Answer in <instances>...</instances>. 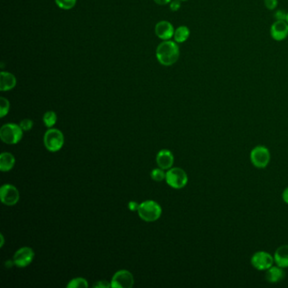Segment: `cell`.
<instances>
[{
	"label": "cell",
	"mask_w": 288,
	"mask_h": 288,
	"mask_svg": "<svg viewBox=\"0 0 288 288\" xmlns=\"http://www.w3.org/2000/svg\"><path fill=\"white\" fill-rule=\"evenodd\" d=\"M140 204H137L136 202H131L128 203V209L131 210L132 212L134 210H138L139 209Z\"/></svg>",
	"instance_id": "cell-29"
},
{
	"label": "cell",
	"mask_w": 288,
	"mask_h": 288,
	"mask_svg": "<svg viewBox=\"0 0 288 288\" xmlns=\"http://www.w3.org/2000/svg\"><path fill=\"white\" fill-rule=\"evenodd\" d=\"M180 1H181V2H182V1H188V0H180Z\"/></svg>",
	"instance_id": "cell-34"
},
{
	"label": "cell",
	"mask_w": 288,
	"mask_h": 288,
	"mask_svg": "<svg viewBox=\"0 0 288 288\" xmlns=\"http://www.w3.org/2000/svg\"><path fill=\"white\" fill-rule=\"evenodd\" d=\"M264 6L269 10H274L278 8V0H264Z\"/></svg>",
	"instance_id": "cell-25"
},
{
	"label": "cell",
	"mask_w": 288,
	"mask_h": 288,
	"mask_svg": "<svg viewBox=\"0 0 288 288\" xmlns=\"http://www.w3.org/2000/svg\"><path fill=\"white\" fill-rule=\"evenodd\" d=\"M156 55L160 64L171 66L176 64L180 58V48L176 42L166 40L159 44Z\"/></svg>",
	"instance_id": "cell-1"
},
{
	"label": "cell",
	"mask_w": 288,
	"mask_h": 288,
	"mask_svg": "<svg viewBox=\"0 0 288 288\" xmlns=\"http://www.w3.org/2000/svg\"><path fill=\"white\" fill-rule=\"evenodd\" d=\"M57 122V115L54 111L46 112L44 116V124L46 125L48 128H51Z\"/></svg>",
	"instance_id": "cell-19"
},
{
	"label": "cell",
	"mask_w": 288,
	"mask_h": 288,
	"mask_svg": "<svg viewBox=\"0 0 288 288\" xmlns=\"http://www.w3.org/2000/svg\"><path fill=\"white\" fill-rule=\"evenodd\" d=\"M286 14L284 10H278L274 13V18L276 20H286Z\"/></svg>",
	"instance_id": "cell-28"
},
{
	"label": "cell",
	"mask_w": 288,
	"mask_h": 288,
	"mask_svg": "<svg viewBox=\"0 0 288 288\" xmlns=\"http://www.w3.org/2000/svg\"><path fill=\"white\" fill-rule=\"evenodd\" d=\"M286 273L282 267L272 266L267 270L266 279L270 283L280 282L285 278Z\"/></svg>",
	"instance_id": "cell-15"
},
{
	"label": "cell",
	"mask_w": 288,
	"mask_h": 288,
	"mask_svg": "<svg viewBox=\"0 0 288 288\" xmlns=\"http://www.w3.org/2000/svg\"><path fill=\"white\" fill-rule=\"evenodd\" d=\"M133 274L125 270L116 272L111 280L112 288H131L134 286Z\"/></svg>",
	"instance_id": "cell-8"
},
{
	"label": "cell",
	"mask_w": 288,
	"mask_h": 288,
	"mask_svg": "<svg viewBox=\"0 0 288 288\" xmlns=\"http://www.w3.org/2000/svg\"><path fill=\"white\" fill-rule=\"evenodd\" d=\"M282 198L284 202L288 204V187L285 188V190L283 191Z\"/></svg>",
	"instance_id": "cell-31"
},
{
	"label": "cell",
	"mask_w": 288,
	"mask_h": 288,
	"mask_svg": "<svg viewBox=\"0 0 288 288\" xmlns=\"http://www.w3.org/2000/svg\"><path fill=\"white\" fill-rule=\"evenodd\" d=\"M16 164V158L10 152H4L0 156V170L2 172L10 171Z\"/></svg>",
	"instance_id": "cell-17"
},
{
	"label": "cell",
	"mask_w": 288,
	"mask_h": 288,
	"mask_svg": "<svg viewBox=\"0 0 288 288\" xmlns=\"http://www.w3.org/2000/svg\"><path fill=\"white\" fill-rule=\"evenodd\" d=\"M170 4V10L174 12L178 10L181 8V1L180 0H172Z\"/></svg>",
	"instance_id": "cell-26"
},
{
	"label": "cell",
	"mask_w": 288,
	"mask_h": 288,
	"mask_svg": "<svg viewBox=\"0 0 288 288\" xmlns=\"http://www.w3.org/2000/svg\"><path fill=\"white\" fill-rule=\"evenodd\" d=\"M16 86V78L13 74L2 71L0 73V90L8 92Z\"/></svg>",
	"instance_id": "cell-14"
},
{
	"label": "cell",
	"mask_w": 288,
	"mask_h": 288,
	"mask_svg": "<svg viewBox=\"0 0 288 288\" xmlns=\"http://www.w3.org/2000/svg\"><path fill=\"white\" fill-rule=\"evenodd\" d=\"M140 218L147 222H152L158 220L162 215L160 204L153 200H147L140 204L138 209Z\"/></svg>",
	"instance_id": "cell-2"
},
{
	"label": "cell",
	"mask_w": 288,
	"mask_h": 288,
	"mask_svg": "<svg viewBox=\"0 0 288 288\" xmlns=\"http://www.w3.org/2000/svg\"><path fill=\"white\" fill-rule=\"evenodd\" d=\"M0 238H1V244H0V247L2 248L4 246V238L3 234L0 235Z\"/></svg>",
	"instance_id": "cell-32"
},
{
	"label": "cell",
	"mask_w": 288,
	"mask_h": 288,
	"mask_svg": "<svg viewBox=\"0 0 288 288\" xmlns=\"http://www.w3.org/2000/svg\"><path fill=\"white\" fill-rule=\"evenodd\" d=\"M166 181L169 186L176 190L184 188L188 184V175L184 170L180 168H170L166 172Z\"/></svg>",
	"instance_id": "cell-5"
},
{
	"label": "cell",
	"mask_w": 288,
	"mask_h": 288,
	"mask_svg": "<svg viewBox=\"0 0 288 288\" xmlns=\"http://www.w3.org/2000/svg\"><path fill=\"white\" fill-rule=\"evenodd\" d=\"M93 288H112L111 283H109L106 280H99L98 282L93 285Z\"/></svg>",
	"instance_id": "cell-27"
},
{
	"label": "cell",
	"mask_w": 288,
	"mask_h": 288,
	"mask_svg": "<svg viewBox=\"0 0 288 288\" xmlns=\"http://www.w3.org/2000/svg\"><path fill=\"white\" fill-rule=\"evenodd\" d=\"M152 178L158 182H160L162 180H166V172H164V169H154L150 174Z\"/></svg>",
	"instance_id": "cell-23"
},
{
	"label": "cell",
	"mask_w": 288,
	"mask_h": 288,
	"mask_svg": "<svg viewBox=\"0 0 288 288\" xmlns=\"http://www.w3.org/2000/svg\"><path fill=\"white\" fill-rule=\"evenodd\" d=\"M174 26L166 20H162L156 24V35L164 41L170 40L172 38H174Z\"/></svg>",
	"instance_id": "cell-12"
},
{
	"label": "cell",
	"mask_w": 288,
	"mask_h": 288,
	"mask_svg": "<svg viewBox=\"0 0 288 288\" xmlns=\"http://www.w3.org/2000/svg\"><path fill=\"white\" fill-rule=\"evenodd\" d=\"M270 33L274 41L285 40L288 36V23L286 20H276L270 26Z\"/></svg>",
	"instance_id": "cell-11"
},
{
	"label": "cell",
	"mask_w": 288,
	"mask_h": 288,
	"mask_svg": "<svg viewBox=\"0 0 288 288\" xmlns=\"http://www.w3.org/2000/svg\"><path fill=\"white\" fill-rule=\"evenodd\" d=\"M274 261L273 256L264 251L256 252L251 258V264L258 270H267L273 266Z\"/></svg>",
	"instance_id": "cell-7"
},
{
	"label": "cell",
	"mask_w": 288,
	"mask_h": 288,
	"mask_svg": "<svg viewBox=\"0 0 288 288\" xmlns=\"http://www.w3.org/2000/svg\"><path fill=\"white\" fill-rule=\"evenodd\" d=\"M190 36V30L186 26H180L174 32V41L177 44H182L187 41Z\"/></svg>",
	"instance_id": "cell-18"
},
{
	"label": "cell",
	"mask_w": 288,
	"mask_h": 288,
	"mask_svg": "<svg viewBox=\"0 0 288 288\" xmlns=\"http://www.w3.org/2000/svg\"><path fill=\"white\" fill-rule=\"evenodd\" d=\"M64 143V137L61 131L57 128H50L44 136V144L49 152H55L62 148Z\"/></svg>",
	"instance_id": "cell-4"
},
{
	"label": "cell",
	"mask_w": 288,
	"mask_h": 288,
	"mask_svg": "<svg viewBox=\"0 0 288 288\" xmlns=\"http://www.w3.org/2000/svg\"><path fill=\"white\" fill-rule=\"evenodd\" d=\"M0 198L3 204L10 206H14L19 202V191L14 185H3L0 188Z\"/></svg>",
	"instance_id": "cell-9"
},
{
	"label": "cell",
	"mask_w": 288,
	"mask_h": 288,
	"mask_svg": "<svg viewBox=\"0 0 288 288\" xmlns=\"http://www.w3.org/2000/svg\"><path fill=\"white\" fill-rule=\"evenodd\" d=\"M274 262L278 266L282 268L288 267V245H282L276 250L274 256Z\"/></svg>",
	"instance_id": "cell-16"
},
{
	"label": "cell",
	"mask_w": 288,
	"mask_h": 288,
	"mask_svg": "<svg viewBox=\"0 0 288 288\" xmlns=\"http://www.w3.org/2000/svg\"><path fill=\"white\" fill-rule=\"evenodd\" d=\"M35 256L32 248L29 247H23L17 250L14 256V263L16 266L26 267L32 263Z\"/></svg>",
	"instance_id": "cell-10"
},
{
	"label": "cell",
	"mask_w": 288,
	"mask_h": 288,
	"mask_svg": "<svg viewBox=\"0 0 288 288\" xmlns=\"http://www.w3.org/2000/svg\"><path fill=\"white\" fill-rule=\"evenodd\" d=\"M87 286H88L87 280L82 278H76V279L71 280L67 285V288H87Z\"/></svg>",
	"instance_id": "cell-21"
},
{
	"label": "cell",
	"mask_w": 288,
	"mask_h": 288,
	"mask_svg": "<svg viewBox=\"0 0 288 288\" xmlns=\"http://www.w3.org/2000/svg\"><path fill=\"white\" fill-rule=\"evenodd\" d=\"M154 2L159 6H166V4L171 3L172 0H154Z\"/></svg>",
	"instance_id": "cell-30"
},
{
	"label": "cell",
	"mask_w": 288,
	"mask_h": 288,
	"mask_svg": "<svg viewBox=\"0 0 288 288\" xmlns=\"http://www.w3.org/2000/svg\"><path fill=\"white\" fill-rule=\"evenodd\" d=\"M10 106V102L6 98H0V117L4 118L8 114Z\"/></svg>",
	"instance_id": "cell-22"
},
{
	"label": "cell",
	"mask_w": 288,
	"mask_h": 288,
	"mask_svg": "<svg viewBox=\"0 0 288 288\" xmlns=\"http://www.w3.org/2000/svg\"><path fill=\"white\" fill-rule=\"evenodd\" d=\"M270 153L266 147L258 146L254 147L250 153V160L257 168H264L269 164Z\"/></svg>",
	"instance_id": "cell-6"
},
{
	"label": "cell",
	"mask_w": 288,
	"mask_h": 288,
	"mask_svg": "<svg viewBox=\"0 0 288 288\" xmlns=\"http://www.w3.org/2000/svg\"><path fill=\"white\" fill-rule=\"evenodd\" d=\"M55 2L60 8L68 10L76 6L77 0H55Z\"/></svg>",
	"instance_id": "cell-20"
},
{
	"label": "cell",
	"mask_w": 288,
	"mask_h": 288,
	"mask_svg": "<svg viewBox=\"0 0 288 288\" xmlns=\"http://www.w3.org/2000/svg\"><path fill=\"white\" fill-rule=\"evenodd\" d=\"M174 158L168 150H162L156 156V164L160 168L166 170L171 168L174 165Z\"/></svg>",
	"instance_id": "cell-13"
},
{
	"label": "cell",
	"mask_w": 288,
	"mask_h": 288,
	"mask_svg": "<svg viewBox=\"0 0 288 288\" xmlns=\"http://www.w3.org/2000/svg\"><path fill=\"white\" fill-rule=\"evenodd\" d=\"M23 130L16 124H6L0 128V138L6 144H16L22 139Z\"/></svg>",
	"instance_id": "cell-3"
},
{
	"label": "cell",
	"mask_w": 288,
	"mask_h": 288,
	"mask_svg": "<svg viewBox=\"0 0 288 288\" xmlns=\"http://www.w3.org/2000/svg\"><path fill=\"white\" fill-rule=\"evenodd\" d=\"M286 22L288 23V14H286Z\"/></svg>",
	"instance_id": "cell-33"
},
{
	"label": "cell",
	"mask_w": 288,
	"mask_h": 288,
	"mask_svg": "<svg viewBox=\"0 0 288 288\" xmlns=\"http://www.w3.org/2000/svg\"><path fill=\"white\" fill-rule=\"evenodd\" d=\"M20 126L24 131L30 130L33 126L32 120H29V118H24L20 122Z\"/></svg>",
	"instance_id": "cell-24"
}]
</instances>
